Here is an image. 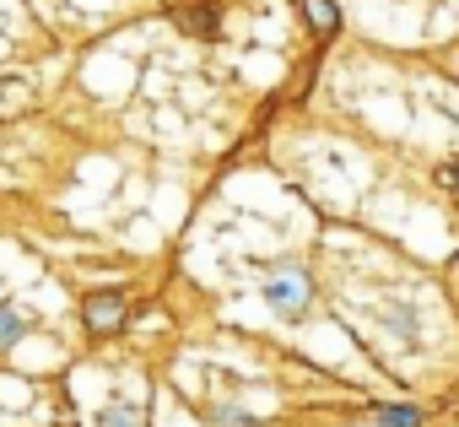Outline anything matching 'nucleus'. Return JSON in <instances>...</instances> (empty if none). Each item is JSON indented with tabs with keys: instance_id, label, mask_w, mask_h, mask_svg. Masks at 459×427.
I'll return each mask as SVG.
<instances>
[{
	"instance_id": "f257e3e1",
	"label": "nucleus",
	"mask_w": 459,
	"mask_h": 427,
	"mask_svg": "<svg viewBox=\"0 0 459 427\" xmlns=\"http://www.w3.org/2000/svg\"><path fill=\"white\" fill-rule=\"evenodd\" d=\"M260 298H265V309H271L276 319H303V314L314 309V271H308V266H276V271L265 276Z\"/></svg>"
},
{
	"instance_id": "f03ea898",
	"label": "nucleus",
	"mask_w": 459,
	"mask_h": 427,
	"mask_svg": "<svg viewBox=\"0 0 459 427\" xmlns=\"http://www.w3.org/2000/svg\"><path fill=\"white\" fill-rule=\"evenodd\" d=\"M82 330H87V341H114L125 325H130V314H135V303H130V292L125 287H98V292H87L82 298Z\"/></svg>"
},
{
	"instance_id": "7ed1b4c3",
	"label": "nucleus",
	"mask_w": 459,
	"mask_h": 427,
	"mask_svg": "<svg viewBox=\"0 0 459 427\" xmlns=\"http://www.w3.org/2000/svg\"><path fill=\"white\" fill-rule=\"evenodd\" d=\"M298 17H303L308 39H314L319 49H325V44H335V39H341V28H346L341 0H298Z\"/></svg>"
},
{
	"instance_id": "20e7f679",
	"label": "nucleus",
	"mask_w": 459,
	"mask_h": 427,
	"mask_svg": "<svg viewBox=\"0 0 459 427\" xmlns=\"http://www.w3.org/2000/svg\"><path fill=\"white\" fill-rule=\"evenodd\" d=\"M173 22H178L189 39L216 44V39H221V0H189V6H173Z\"/></svg>"
},
{
	"instance_id": "39448f33",
	"label": "nucleus",
	"mask_w": 459,
	"mask_h": 427,
	"mask_svg": "<svg viewBox=\"0 0 459 427\" xmlns=\"http://www.w3.org/2000/svg\"><path fill=\"white\" fill-rule=\"evenodd\" d=\"M92 427H146V405L130 400V395H108V400L92 411Z\"/></svg>"
},
{
	"instance_id": "423d86ee",
	"label": "nucleus",
	"mask_w": 459,
	"mask_h": 427,
	"mask_svg": "<svg viewBox=\"0 0 459 427\" xmlns=\"http://www.w3.org/2000/svg\"><path fill=\"white\" fill-rule=\"evenodd\" d=\"M368 416H373V427H427V405H416V400H389V405H373Z\"/></svg>"
},
{
	"instance_id": "0eeeda50",
	"label": "nucleus",
	"mask_w": 459,
	"mask_h": 427,
	"mask_svg": "<svg viewBox=\"0 0 459 427\" xmlns=\"http://www.w3.org/2000/svg\"><path fill=\"white\" fill-rule=\"evenodd\" d=\"M22 336H28V319H22V309L0 303V352H12V346H17Z\"/></svg>"
},
{
	"instance_id": "6e6552de",
	"label": "nucleus",
	"mask_w": 459,
	"mask_h": 427,
	"mask_svg": "<svg viewBox=\"0 0 459 427\" xmlns=\"http://www.w3.org/2000/svg\"><path fill=\"white\" fill-rule=\"evenodd\" d=\"M211 422H216V427H260L238 400H216V405H211Z\"/></svg>"
},
{
	"instance_id": "1a4fd4ad",
	"label": "nucleus",
	"mask_w": 459,
	"mask_h": 427,
	"mask_svg": "<svg viewBox=\"0 0 459 427\" xmlns=\"http://www.w3.org/2000/svg\"><path fill=\"white\" fill-rule=\"evenodd\" d=\"M443 184H448V189L459 184V162H448V168H443Z\"/></svg>"
}]
</instances>
